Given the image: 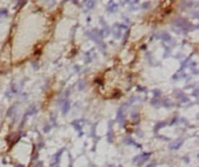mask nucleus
Segmentation results:
<instances>
[{
	"mask_svg": "<svg viewBox=\"0 0 199 167\" xmlns=\"http://www.w3.org/2000/svg\"><path fill=\"white\" fill-rule=\"evenodd\" d=\"M84 4H85L87 11H89V9H93V7L96 6V1H93V0H89V1H85Z\"/></svg>",
	"mask_w": 199,
	"mask_h": 167,
	"instance_id": "obj_14",
	"label": "nucleus"
},
{
	"mask_svg": "<svg viewBox=\"0 0 199 167\" xmlns=\"http://www.w3.org/2000/svg\"><path fill=\"white\" fill-rule=\"evenodd\" d=\"M118 167H122V166H118Z\"/></svg>",
	"mask_w": 199,
	"mask_h": 167,
	"instance_id": "obj_30",
	"label": "nucleus"
},
{
	"mask_svg": "<svg viewBox=\"0 0 199 167\" xmlns=\"http://www.w3.org/2000/svg\"><path fill=\"white\" fill-rule=\"evenodd\" d=\"M69 167H72V166H71V164H70V166H69Z\"/></svg>",
	"mask_w": 199,
	"mask_h": 167,
	"instance_id": "obj_28",
	"label": "nucleus"
},
{
	"mask_svg": "<svg viewBox=\"0 0 199 167\" xmlns=\"http://www.w3.org/2000/svg\"><path fill=\"white\" fill-rule=\"evenodd\" d=\"M124 144H126V145H134V146H136V147H141L139 144H136L135 143V140L134 139H132L130 137H126V138L124 139Z\"/></svg>",
	"mask_w": 199,
	"mask_h": 167,
	"instance_id": "obj_11",
	"label": "nucleus"
},
{
	"mask_svg": "<svg viewBox=\"0 0 199 167\" xmlns=\"http://www.w3.org/2000/svg\"><path fill=\"white\" fill-rule=\"evenodd\" d=\"M61 108H62V113H63V115H66L68 114V111L70 109V101L66 99V100H64L63 102H61Z\"/></svg>",
	"mask_w": 199,
	"mask_h": 167,
	"instance_id": "obj_8",
	"label": "nucleus"
},
{
	"mask_svg": "<svg viewBox=\"0 0 199 167\" xmlns=\"http://www.w3.org/2000/svg\"><path fill=\"white\" fill-rule=\"evenodd\" d=\"M125 109H126V106L122 104V106L118 109V113H116V121H118L119 123H121V124L125 121Z\"/></svg>",
	"mask_w": 199,
	"mask_h": 167,
	"instance_id": "obj_6",
	"label": "nucleus"
},
{
	"mask_svg": "<svg viewBox=\"0 0 199 167\" xmlns=\"http://www.w3.org/2000/svg\"><path fill=\"white\" fill-rule=\"evenodd\" d=\"M8 15L7 8H0V17H6Z\"/></svg>",
	"mask_w": 199,
	"mask_h": 167,
	"instance_id": "obj_18",
	"label": "nucleus"
},
{
	"mask_svg": "<svg viewBox=\"0 0 199 167\" xmlns=\"http://www.w3.org/2000/svg\"><path fill=\"white\" fill-rule=\"evenodd\" d=\"M55 167H60V166H55Z\"/></svg>",
	"mask_w": 199,
	"mask_h": 167,
	"instance_id": "obj_29",
	"label": "nucleus"
},
{
	"mask_svg": "<svg viewBox=\"0 0 199 167\" xmlns=\"http://www.w3.org/2000/svg\"><path fill=\"white\" fill-rule=\"evenodd\" d=\"M172 23H174V25L176 26L177 28H182V29H185V30H189L190 27H192L191 23H189L185 19H179V17L175 20V21L172 22Z\"/></svg>",
	"mask_w": 199,
	"mask_h": 167,
	"instance_id": "obj_3",
	"label": "nucleus"
},
{
	"mask_svg": "<svg viewBox=\"0 0 199 167\" xmlns=\"http://www.w3.org/2000/svg\"><path fill=\"white\" fill-rule=\"evenodd\" d=\"M128 35H129V30H127V31H126V35H125V37H124V41H122V45H125L126 41H127V37H128Z\"/></svg>",
	"mask_w": 199,
	"mask_h": 167,
	"instance_id": "obj_22",
	"label": "nucleus"
},
{
	"mask_svg": "<svg viewBox=\"0 0 199 167\" xmlns=\"http://www.w3.org/2000/svg\"><path fill=\"white\" fill-rule=\"evenodd\" d=\"M64 152V149H61L60 151H57L54 156L51 157V160H50V167H55V166H58L60 165V160H61V157H62V153Z\"/></svg>",
	"mask_w": 199,
	"mask_h": 167,
	"instance_id": "obj_4",
	"label": "nucleus"
},
{
	"mask_svg": "<svg viewBox=\"0 0 199 167\" xmlns=\"http://www.w3.org/2000/svg\"><path fill=\"white\" fill-rule=\"evenodd\" d=\"M149 6H150V2H143V4H142V8H143V9H147Z\"/></svg>",
	"mask_w": 199,
	"mask_h": 167,
	"instance_id": "obj_23",
	"label": "nucleus"
},
{
	"mask_svg": "<svg viewBox=\"0 0 199 167\" xmlns=\"http://www.w3.org/2000/svg\"><path fill=\"white\" fill-rule=\"evenodd\" d=\"M15 108H16L15 104H14V106H12L10 109H8V111H7V114H6V115H7V116H12V114L15 113Z\"/></svg>",
	"mask_w": 199,
	"mask_h": 167,
	"instance_id": "obj_19",
	"label": "nucleus"
},
{
	"mask_svg": "<svg viewBox=\"0 0 199 167\" xmlns=\"http://www.w3.org/2000/svg\"><path fill=\"white\" fill-rule=\"evenodd\" d=\"M84 87H85V80H79L78 81V89L82 90V89H84Z\"/></svg>",
	"mask_w": 199,
	"mask_h": 167,
	"instance_id": "obj_20",
	"label": "nucleus"
},
{
	"mask_svg": "<svg viewBox=\"0 0 199 167\" xmlns=\"http://www.w3.org/2000/svg\"><path fill=\"white\" fill-rule=\"evenodd\" d=\"M121 26L119 25V23H115V25L113 26V35H114V39H120V36H121Z\"/></svg>",
	"mask_w": 199,
	"mask_h": 167,
	"instance_id": "obj_9",
	"label": "nucleus"
},
{
	"mask_svg": "<svg viewBox=\"0 0 199 167\" xmlns=\"http://www.w3.org/2000/svg\"><path fill=\"white\" fill-rule=\"evenodd\" d=\"M118 9V4H115V2L113 1H110L107 5V12H110V13H113V12H116Z\"/></svg>",
	"mask_w": 199,
	"mask_h": 167,
	"instance_id": "obj_10",
	"label": "nucleus"
},
{
	"mask_svg": "<svg viewBox=\"0 0 199 167\" xmlns=\"http://www.w3.org/2000/svg\"><path fill=\"white\" fill-rule=\"evenodd\" d=\"M183 143H184L183 138H178V139L174 140V142H171L170 144H169V149H170V150H178V149L182 146Z\"/></svg>",
	"mask_w": 199,
	"mask_h": 167,
	"instance_id": "obj_7",
	"label": "nucleus"
},
{
	"mask_svg": "<svg viewBox=\"0 0 199 167\" xmlns=\"http://www.w3.org/2000/svg\"><path fill=\"white\" fill-rule=\"evenodd\" d=\"M34 167H43V161H37L34 165Z\"/></svg>",
	"mask_w": 199,
	"mask_h": 167,
	"instance_id": "obj_26",
	"label": "nucleus"
},
{
	"mask_svg": "<svg viewBox=\"0 0 199 167\" xmlns=\"http://www.w3.org/2000/svg\"><path fill=\"white\" fill-rule=\"evenodd\" d=\"M150 104L151 106H154V107H160L161 106V101L159 100V99H153V100H151V102H150Z\"/></svg>",
	"mask_w": 199,
	"mask_h": 167,
	"instance_id": "obj_17",
	"label": "nucleus"
},
{
	"mask_svg": "<svg viewBox=\"0 0 199 167\" xmlns=\"http://www.w3.org/2000/svg\"><path fill=\"white\" fill-rule=\"evenodd\" d=\"M153 94H154V96H155V99H159L160 96H161V92L159 89H154L153 90Z\"/></svg>",
	"mask_w": 199,
	"mask_h": 167,
	"instance_id": "obj_21",
	"label": "nucleus"
},
{
	"mask_svg": "<svg viewBox=\"0 0 199 167\" xmlns=\"http://www.w3.org/2000/svg\"><path fill=\"white\" fill-rule=\"evenodd\" d=\"M164 125H166V122H159L156 125H155V129H154V130H155V132H157V131H159L161 128H163V127H164Z\"/></svg>",
	"mask_w": 199,
	"mask_h": 167,
	"instance_id": "obj_15",
	"label": "nucleus"
},
{
	"mask_svg": "<svg viewBox=\"0 0 199 167\" xmlns=\"http://www.w3.org/2000/svg\"><path fill=\"white\" fill-rule=\"evenodd\" d=\"M161 106H164V107H170V106H172V103H171V101L169 100V99H164V100H162V101H161Z\"/></svg>",
	"mask_w": 199,
	"mask_h": 167,
	"instance_id": "obj_16",
	"label": "nucleus"
},
{
	"mask_svg": "<svg viewBox=\"0 0 199 167\" xmlns=\"http://www.w3.org/2000/svg\"><path fill=\"white\" fill-rule=\"evenodd\" d=\"M112 129H110V131H108V142H112Z\"/></svg>",
	"mask_w": 199,
	"mask_h": 167,
	"instance_id": "obj_24",
	"label": "nucleus"
},
{
	"mask_svg": "<svg viewBox=\"0 0 199 167\" xmlns=\"http://www.w3.org/2000/svg\"><path fill=\"white\" fill-rule=\"evenodd\" d=\"M82 123H83V120H76V121L72 122V125L76 128L77 131H80L82 129Z\"/></svg>",
	"mask_w": 199,
	"mask_h": 167,
	"instance_id": "obj_12",
	"label": "nucleus"
},
{
	"mask_svg": "<svg viewBox=\"0 0 199 167\" xmlns=\"http://www.w3.org/2000/svg\"><path fill=\"white\" fill-rule=\"evenodd\" d=\"M36 113H37V107H36V104H31V106L27 109V111L25 113V116H23V120H22V122H21V125H20V128L23 127V124H25V122H26V120H27L28 116L34 115V114H36Z\"/></svg>",
	"mask_w": 199,
	"mask_h": 167,
	"instance_id": "obj_5",
	"label": "nucleus"
},
{
	"mask_svg": "<svg viewBox=\"0 0 199 167\" xmlns=\"http://www.w3.org/2000/svg\"><path fill=\"white\" fill-rule=\"evenodd\" d=\"M160 39L162 41H164V42H169V41L171 40V36L168 33H162L160 35Z\"/></svg>",
	"mask_w": 199,
	"mask_h": 167,
	"instance_id": "obj_13",
	"label": "nucleus"
},
{
	"mask_svg": "<svg viewBox=\"0 0 199 167\" xmlns=\"http://www.w3.org/2000/svg\"><path fill=\"white\" fill-rule=\"evenodd\" d=\"M156 166V163H154V164H150V165H149L148 167H155Z\"/></svg>",
	"mask_w": 199,
	"mask_h": 167,
	"instance_id": "obj_27",
	"label": "nucleus"
},
{
	"mask_svg": "<svg viewBox=\"0 0 199 167\" xmlns=\"http://www.w3.org/2000/svg\"><path fill=\"white\" fill-rule=\"evenodd\" d=\"M151 156V153L150 152H144V153H142V154H140V156H136L135 158L133 159V163L134 164H136L137 166H142L144 163H147L148 160H149V157Z\"/></svg>",
	"mask_w": 199,
	"mask_h": 167,
	"instance_id": "obj_2",
	"label": "nucleus"
},
{
	"mask_svg": "<svg viewBox=\"0 0 199 167\" xmlns=\"http://www.w3.org/2000/svg\"><path fill=\"white\" fill-rule=\"evenodd\" d=\"M86 35H89L90 39H92L96 43H97V44L100 45L101 49L105 48V44L102 43V36H101L100 30H98V29H93V30H91V31H87Z\"/></svg>",
	"mask_w": 199,
	"mask_h": 167,
	"instance_id": "obj_1",
	"label": "nucleus"
},
{
	"mask_svg": "<svg viewBox=\"0 0 199 167\" xmlns=\"http://www.w3.org/2000/svg\"><path fill=\"white\" fill-rule=\"evenodd\" d=\"M51 129V125L50 124H46V127H44V132H49V130Z\"/></svg>",
	"mask_w": 199,
	"mask_h": 167,
	"instance_id": "obj_25",
	"label": "nucleus"
}]
</instances>
